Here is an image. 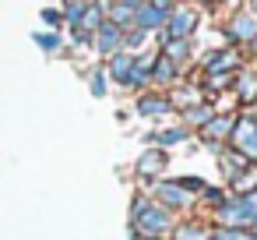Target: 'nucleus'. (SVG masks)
Instances as JSON below:
<instances>
[{
    "instance_id": "22",
    "label": "nucleus",
    "mask_w": 257,
    "mask_h": 240,
    "mask_svg": "<svg viewBox=\"0 0 257 240\" xmlns=\"http://www.w3.org/2000/svg\"><path fill=\"white\" fill-rule=\"evenodd\" d=\"M211 117H215V113H211L208 106H194V110L187 113V120H194V124H208Z\"/></svg>"
},
{
    "instance_id": "9",
    "label": "nucleus",
    "mask_w": 257,
    "mask_h": 240,
    "mask_svg": "<svg viewBox=\"0 0 257 240\" xmlns=\"http://www.w3.org/2000/svg\"><path fill=\"white\" fill-rule=\"evenodd\" d=\"M162 57H166V60H169L173 67H180V64H183V60L190 57V43H187V39H169V43H166V53H162Z\"/></svg>"
},
{
    "instance_id": "29",
    "label": "nucleus",
    "mask_w": 257,
    "mask_h": 240,
    "mask_svg": "<svg viewBox=\"0 0 257 240\" xmlns=\"http://www.w3.org/2000/svg\"><path fill=\"white\" fill-rule=\"evenodd\" d=\"M43 18H46L50 25H60V15H57V11H43Z\"/></svg>"
},
{
    "instance_id": "3",
    "label": "nucleus",
    "mask_w": 257,
    "mask_h": 240,
    "mask_svg": "<svg viewBox=\"0 0 257 240\" xmlns=\"http://www.w3.org/2000/svg\"><path fill=\"white\" fill-rule=\"evenodd\" d=\"M169 39H187L194 29H197V11L194 8H187V4H180L176 11H169Z\"/></svg>"
},
{
    "instance_id": "7",
    "label": "nucleus",
    "mask_w": 257,
    "mask_h": 240,
    "mask_svg": "<svg viewBox=\"0 0 257 240\" xmlns=\"http://www.w3.org/2000/svg\"><path fill=\"white\" fill-rule=\"evenodd\" d=\"M236 53L232 50H215V53H208L204 57V67H208V74H222V71H229V67H236Z\"/></svg>"
},
{
    "instance_id": "23",
    "label": "nucleus",
    "mask_w": 257,
    "mask_h": 240,
    "mask_svg": "<svg viewBox=\"0 0 257 240\" xmlns=\"http://www.w3.org/2000/svg\"><path fill=\"white\" fill-rule=\"evenodd\" d=\"M81 11H85V4H78V0H71V4L64 8V15H67V22H71V25H78V22H81Z\"/></svg>"
},
{
    "instance_id": "20",
    "label": "nucleus",
    "mask_w": 257,
    "mask_h": 240,
    "mask_svg": "<svg viewBox=\"0 0 257 240\" xmlns=\"http://www.w3.org/2000/svg\"><path fill=\"white\" fill-rule=\"evenodd\" d=\"M176 240H211V236H208V233H201L197 226H180Z\"/></svg>"
},
{
    "instance_id": "16",
    "label": "nucleus",
    "mask_w": 257,
    "mask_h": 240,
    "mask_svg": "<svg viewBox=\"0 0 257 240\" xmlns=\"http://www.w3.org/2000/svg\"><path fill=\"white\" fill-rule=\"evenodd\" d=\"M222 170H225L229 177H236L239 170H246V155H243V152H225V155H222Z\"/></svg>"
},
{
    "instance_id": "12",
    "label": "nucleus",
    "mask_w": 257,
    "mask_h": 240,
    "mask_svg": "<svg viewBox=\"0 0 257 240\" xmlns=\"http://www.w3.org/2000/svg\"><path fill=\"white\" fill-rule=\"evenodd\" d=\"M232 117H211L208 124H204V138H225L229 131H232Z\"/></svg>"
},
{
    "instance_id": "15",
    "label": "nucleus",
    "mask_w": 257,
    "mask_h": 240,
    "mask_svg": "<svg viewBox=\"0 0 257 240\" xmlns=\"http://www.w3.org/2000/svg\"><path fill=\"white\" fill-rule=\"evenodd\" d=\"M159 198H162L166 205H187V191H183L180 184H162V187H159Z\"/></svg>"
},
{
    "instance_id": "4",
    "label": "nucleus",
    "mask_w": 257,
    "mask_h": 240,
    "mask_svg": "<svg viewBox=\"0 0 257 240\" xmlns=\"http://www.w3.org/2000/svg\"><path fill=\"white\" fill-rule=\"evenodd\" d=\"M95 32H99V36H95L92 43H95V50H99V53H116V46L123 43V29H120V25H113L109 18H102V25H99Z\"/></svg>"
},
{
    "instance_id": "28",
    "label": "nucleus",
    "mask_w": 257,
    "mask_h": 240,
    "mask_svg": "<svg viewBox=\"0 0 257 240\" xmlns=\"http://www.w3.org/2000/svg\"><path fill=\"white\" fill-rule=\"evenodd\" d=\"M183 187H190V191H201V187H204V184H201V180H197V177H187V180H183Z\"/></svg>"
},
{
    "instance_id": "18",
    "label": "nucleus",
    "mask_w": 257,
    "mask_h": 240,
    "mask_svg": "<svg viewBox=\"0 0 257 240\" xmlns=\"http://www.w3.org/2000/svg\"><path fill=\"white\" fill-rule=\"evenodd\" d=\"M183 138H187V131H183V127H173V131H162V134H155L152 141H155V145H180Z\"/></svg>"
},
{
    "instance_id": "11",
    "label": "nucleus",
    "mask_w": 257,
    "mask_h": 240,
    "mask_svg": "<svg viewBox=\"0 0 257 240\" xmlns=\"http://www.w3.org/2000/svg\"><path fill=\"white\" fill-rule=\"evenodd\" d=\"M102 25V8L99 4H85V11H81V22L74 25V29H85V32H92V29H99Z\"/></svg>"
},
{
    "instance_id": "31",
    "label": "nucleus",
    "mask_w": 257,
    "mask_h": 240,
    "mask_svg": "<svg viewBox=\"0 0 257 240\" xmlns=\"http://www.w3.org/2000/svg\"><path fill=\"white\" fill-rule=\"evenodd\" d=\"M250 15H257V0H253V11H250Z\"/></svg>"
},
{
    "instance_id": "14",
    "label": "nucleus",
    "mask_w": 257,
    "mask_h": 240,
    "mask_svg": "<svg viewBox=\"0 0 257 240\" xmlns=\"http://www.w3.org/2000/svg\"><path fill=\"white\" fill-rule=\"evenodd\" d=\"M232 187L239 191V198L250 194V191H257V170H239V173L232 177Z\"/></svg>"
},
{
    "instance_id": "5",
    "label": "nucleus",
    "mask_w": 257,
    "mask_h": 240,
    "mask_svg": "<svg viewBox=\"0 0 257 240\" xmlns=\"http://www.w3.org/2000/svg\"><path fill=\"white\" fill-rule=\"evenodd\" d=\"M229 39H236V43H250V39H257V15H250V11L236 15V18L229 22Z\"/></svg>"
},
{
    "instance_id": "25",
    "label": "nucleus",
    "mask_w": 257,
    "mask_h": 240,
    "mask_svg": "<svg viewBox=\"0 0 257 240\" xmlns=\"http://www.w3.org/2000/svg\"><path fill=\"white\" fill-rule=\"evenodd\" d=\"M215 240H257V236H246L243 229H222Z\"/></svg>"
},
{
    "instance_id": "21",
    "label": "nucleus",
    "mask_w": 257,
    "mask_h": 240,
    "mask_svg": "<svg viewBox=\"0 0 257 240\" xmlns=\"http://www.w3.org/2000/svg\"><path fill=\"white\" fill-rule=\"evenodd\" d=\"M36 43H39L43 50H57V46H60V36H57V32H53V36H50V32H36Z\"/></svg>"
},
{
    "instance_id": "27",
    "label": "nucleus",
    "mask_w": 257,
    "mask_h": 240,
    "mask_svg": "<svg viewBox=\"0 0 257 240\" xmlns=\"http://www.w3.org/2000/svg\"><path fill=\"white\" fill-rule=\"evenodd\" d=\"M204 198H208L211 205H222V191H215V187H208V191H204Z\"/></svg>"
},
{
    "instance_id": "19",
    "label": "nucleus",
    "mask_w": 257,
    "mask_h": 240,
    "mask_svg": "<svg viewBox=\"0 0 257 240\" xmlns=\"http://www.w3.org/2000/svg\"><path fill=\"white\" fill-rule=\"evenodd\" d=\"M253 96H257V74H243V78H239V99L250 103Z\"/></svg>"
},
{
    "instance_id": "30",
    "label": "nucleus",
    "mask_w": 257,
    "mask_h": 240,
    "mask_svg": "<svg viewBox=\"0 0 257 240\" xmlns=\"http://www.w3.org/2000/svg\"><path fill=\"white\" fill-rule=\"evenodd\" d=\"M152 4H155V8H162V11L169 15V8H173V0H152Z\"/></svg>"
},
{
    "instance_id": "6",
    "label": "nucleus",
    "mask_w": 257,
    "mask_h": 240,
    "mask_svg": "<svg viewBox=\"0 0 257 240\" xmlns=\"http://www.w3.org/2000/svg\"><path fill=\"white\" fill-rule=\"evenodd\" d=\"M166 18H169V15H166L162 8H155V4H138V11H134V29L152 32V29H159Z\"/></svg>"
},
{
    "instance_id": "26",
    "label": "nucleus",
    "mask_w": 257,
    "mask_h": 240,
    "mask_svg": "<svg viewBox=\"0 0 257 240\" xmlns=\"http://www.w3.org/2000/svg\"><path fill=\"white\" fill-rule=\"evenodd\" d=\"M123 43H127V46H141V43H145V32H141V29H131Z\"/></svg>"
},
{
    "instance_id": "1",
    "label": "nucleus",
    "mask_w": 257,
    "mask_h": 240,
    "mask_svg": "<svg viewBox=\"0 0 257 240\" xmlns=\"http://www.w3.org/2000/svg\"><path fill=\"white\" fill-rule=\"evenodd\" d=\"M134 229L141 236H162L169 229V215L162 208H152L145 198H138L134 201Z\"/></svg>"
},
{
    "instance_id": "2",
    "label": "nucleus",
    "mask_w": 257,
    "mask_h": 240,
    "mask_svg": "<svg viewBox=\"0 0 257 240\" xmlns=\"http://www.w3.org/2000/svg\"><path fill=\"white\" fill-rule=\"evenodd\" d=\"M232 145H236V152H243V155H250V159H257V117H243L239 124H232Z\"/></svg>"
},
{
    "instance_id": "24",
    "label": "nucleus",
    "mask_w": 257,
    "mask_h": 240,
    "mask_svg": "<svg viewBox=\"0 0 257 240\" xmlns=\"http://www.w3.org/2000/svg\"><path fill=\"white\" fill-rule=\"evenodd\" d=\"M88 85H92V96H106V74H102V71H95Z\"/></svg>"
},
{
    "instance_id": "8",
    "label": "nucleus",
    "mask_w": 257,
    "mask_h": 240,
    "mask_svg": "<svg viewBox=\"0 0 257 240\" xmlns=\"http://www.w3.org/2000/svg\"><path fill=\"white\" fill-rule=\"evenodd\" d=\"M134 60H138V57H131L127 50H123V53H113V60H109V78H113V82H127V74L134 71Z\"/></svg>"
},
{
    "instance_id": "10",
    "label": "nucleus",
    "mask_w": 257,
    "mask_h": 240,
    "mask_svg": "<svg viewBox=\"0 0 257 240\" xmlns=\"http://www.w3.org/2000/svg\"><path fill=\"white\" fill-rule=\"evenodd\" d=\"M169 99H159V96H141L138 99V113L141 117H155V113H169Z\"/></svg>"
},
{
    "instance_id": "13",
    "label": "nucleus",
    "mask_w": 257,
    "mask_h": 240,
    "mask_svg": "<svg viewBox=\"0 0 257 240\" xmlns=\"http://www.w3.org/2000/svg\"><path fill=\"white\" fill-rule=\"evenodd\" d=\"M162 163H166L162 152H145V155L138 159V173H141V177H155V173L162 170Z\"/></svg>"
},
{
    "instance_id": "17",
    "label": "nucleus",
    "mask_w": 257,
    "mask_h": 240,
    "mask_svg": "<svg viewBox=\"0 0 257 240\" xmlns=\"http://www.w3.org/2000/svg\"><path fill=\"white\" fill-rule=\"evenodd\" d=\"M152 74H155L159 82H173V74H176V67H173V64H169L166 57H159V60L152 64Z\"/></svg>"
}]
</instances>
